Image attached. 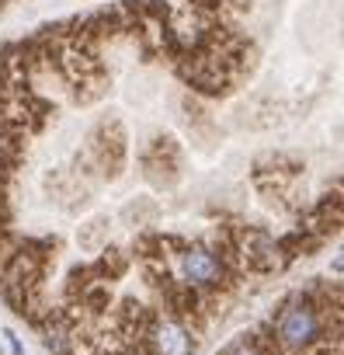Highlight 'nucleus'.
I'll list each match as a JSON object with an SVG mask.
<instances>
[{
    "label": "nucleus",
    "instance_id": "obj_1",
    "mask_svg": "<svg viewBox=\"0 0 344 355\" xmlns=\"http://www.w3.org/2000/svg\"><path fill=\"white\" fill-rule=\"evenodd\" d=\"M275 338L289 352H309L323 338V317L309 300H292L275 320Z\"/></svg>",
    "mask_w": 344,
    "mask_h": 355
},
{
    "label": "nucleus",
    "instance_id": "obj_2",
    "mask_svg": "<svg viewBox=\"0 0 344 355\" xmlns=\"http://www.w3.org/2000/svg\"><path fill=\"white\" fill-rule=\"evenodd\" d=\"M178 279L185 282V286H195V289H209V286H216L219 279H223V261H219V254L216 251H209V248H185L181 254H178Z\"/></svg>",
    "mask_w": 344,
    "mask_h": 355
},
{
    "label": "nucleus",
    "instance_id": "obj_3",
    "mask_svg": "<svg viewBox=\"0 0 344 355\" xmlns=\"http://www.w3.org/2000/svg\"><path fill=\"white\" fill-rule=\"evenodd\" d=\"M150 348H153V355H192L195 352V338H192V331L181 320L163 317L150 331Z\"/></svg>",
    "mask_w": 344,
    "mask_h": 355
},
{
    "label": "nucleus",
    "instance_id": "obj_4",
    "mask_svg": "<svg viewBox=\"0 0 344 355\" xmlns=\"http://www.w3.org/2000/svg\"><path fill=\"white\" fill-rule=\"evenodd\" d=\"M4 338H8V345H11V352H15V355H21V345H18V338H15V331H4Z\"/></svg>",
    "mask_w": 344,
    "mask_h": 355
}]
</instances>
